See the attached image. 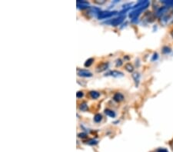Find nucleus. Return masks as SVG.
<instances>
[{"instance_id": "nucleus-24", "label": "nucleus", "mask_w": 173, "mask_h": 152, "mask_svg": "<svg viewBox=\"0 0 173 152\" xmlns=\"http://www.w3.org/2000/svg\"><path fill=\"white\" fill-rule=\"evenodd\" d=\"M171 35H172V38H173V30L171 32Z\"/></svg>"}, {"instance_id": "nucleus-14", "label": "nucleus", "mask_w": 173, "mask_h": 152, "mask_svg": "<svg viewBox=\"0 0 173 152\" xmlns=\"http://www.w3.org/2000/svg\"><path fill=\"white\" fill-rule=\"evenodd\" d=\"M125 68H126V71H128V72H132L133 70H134V67L131 63H127L125 65Z\"/></svg>"}, {"instance_id": "nucleus-10", "label": "nucleus", "mask_w": 173, "mask_h": 152, "mask_svg": "<svg viewBox=\"0 0 173 152\" xmlns=\"http://www.w3.org/2000/svg\"><path fill=\"white\" fill-rule=\"evenodd\" d=\"M132 78L134 79V81L136 82V85L138 86V83H139V81H140V75L138 72H135V73L132 74Z\"/></svg>"}, {"instance_id": "nucleus-3", "label": "nucleus", "mask_w": 173, "mask_h": 152, "mask_svg": "<svg viewBox=\"0 0 173 152\" xmlns=\"http://www.w3.org/2000/svg\"><path fill=\"white\" fill-rule=\"evenodd\" d=\"M77 74H78L79 76L85 77V78H88V77L92 76V74L91 73L90 71H88V70H85V69H78Z\"/></svg>"}, {"instance_id": "nucleus-8", "label": "nucleus", "mask_w": 173, "mask_h": 152, "mask_svg": "<svg viewBox=\"0 0 173 152\" xmlns=\"http://www.w3.org/2000/svg\"><path fill=\"white\" fill-rule=\"evenodd\" d=\"M89 6L88 2H85V1H77V7L78 9H87Z\"/></svg>"}, {"instance_id": "nucleus-15", "label": "nucleus", "mask_w": 173, "mask_h": 152, "mask_svg": "<svg viewBox=\"0 0 173 152\" xmlns=\"http://www.w3.org/2000/svg\"><path fill=\"white\" fill-rule=\"evenodd\" d=\"M79 109H80L81 111H83V112L87 111V109H88V104H87V103L86 102H83L80 104V106H79Z\"/></svg>"}, {"instance_id": "nucleus-18", "label": "nucleus", "mask_w": 173, "mask_h": 152, "mask_svg": "<svg viewBox=\"0 0 173 152\" xmlns=\"http://www.w3.org/2000/svg\"><path fill=\"white\" fill-rule=\"evenodd\" d=\"M84 94H83V91H78L77 93H76V97L78 98H83Z\"/></svg>"}, {"instance_id": "nucleus-22", "label": "nucleus", "mask_w": 173, "mask_h": 152, "mask_svg": "<svg viewBox=\"0 0 173 152\" xmlns=\"http://www.w3.org/2000/svg\"><path fill=\"white\" fill-rule=\"evenodd\" d=\"M79 137H86V134L85 133H81L79 134Z\"/></svg>"}, {"instance_id": "nucleus-20", "label": "nucleus", "mask_w": 173, "mask_h": 152, "mask_svg": "<svg viewBox=\"0 0 173 152\" xmlns=\"http://www.w3.org/2000/svg\"><path fill=\"white\" fill-rule=\"evenodd\" d=\"M156 152H168L166 148H159L156 151Z\"/></svg>"}, {"instance_id": "nucleus-13", "label": "nucleus", "mask_w": 173, "mask_h": 152, "mask_svg": "<svg viewBox=\"0 0 173 152\" xmlns=\"http://www.w3.org/2000/svg\"><path fill=\"white\" fill-rule=\"evenodd\" d=\"M102 120V114H95V116H94V122H96V123H98V122H100Z\"/></svg>"}, {"instance_id": "nucleus-11", "label": "nucleus", "mask_w": 173, "mask_h": 152, "mask_svg": "<svg viewBox=\"0 0 173 152\" xmlns=\"http://www.w3.org/2000/svg\"><path fill=\"white\" fill-rule=\"evenodd\" d=\"M89 96L91 97V98L97 99L100 96V93L96 91H91L89 92Z\"/></svg>"}, {"instance_id": "nucleus-4", "label": "nucleus", "mask_w": 173, "mask_h": 152, "mask_svg": "<svg viewBox=\"0 0 173 152\" xmlns=\"http://www.w3.org/2000/svg\"><path fill=\"white\" fill-rule=\"evenodd\" d=\"M124 19H125V16H119L118 18L112 19V20L109 22V23H110V25H112V26H117V25H119L123 21H124Z\"/></svg>"}, {"instance_id": "nucleus-5", "label": "nucleus", "mask_w": 173, "mask_h": 152, "mask_svg": "<svg viewBox=\"0 0 173 152\" xmlns=\"http://www.w3.org/2000/svg\"><path fill=\"white\" fill-rule=\"evenodd\" d=\"M108 68V62H102L98 64L96 67V71L97 72H102V71L107 70Z\"/></svg>"}, {"instance_id": "nucleus-12", "label": "nucleus", "mask_w": 173, "mask_h": 152, "mask_svg": "<svg viewBox=\"0 0 173 152\" xmlns=\"http://www.w3.org/2000/svg\"><path fill=\"white\" fill-rule=\"evenodd\" d=\"M105 114L107 115V116L110 117V118H115V113L114 111L112 110H110V109H105Z\"/></svg>"}, {"instance_id": "nucleus-6", "label": "nucleus", "mask_w": 173, "mask_h": 152, "mask_svg": "<svg viewBox=\"0 0 173 152\" xmlns=\"http://www.w3.org/2000/svg\"><path fill=\"white\" fill-rule=\"evenodd\" d=\"M105 75H107V76L110 75V76H112V77H115V78H118V77H122L123 73L119 71L113 70V71H108V73L105 74Z\"/></svg>"}, {"instance_id": "nucleus-17", "label": "nucleus", "mask_w": 173, "mask_h": 152, "mask_svg": "<svg viewBox=\"0 0 173 152\" xmlns=\"http://www.w3.org/2000/svg\"><path fill=\"white\" fill-rule=\"evenodd\" d=\"M171 48H169V47H168V46H165L164 48H162V52L164 54H168L171 52Z\"/></svg>"}, {"instance_id": "nucleus-23", "label": "nucleus", "mask_w": 173, "mask_h": 152, "mask_svg": "<svg viewBox=\"0 0 173 152\" xmlns=\"http://www.w3.org/2000/svg\"><path fill=\"white\" fill-rule=\"evenodd\" d=\"M171 147H172V151H173V140H172V141L171 142Z\"/></svg>"}, {"instance_id": "nucleus-9", "label": "nucleus", "mask_w": 173, "mask_h": 152, "mask_svg": "<svg viewBox=\"0 0 173 152\" xmlns=\"http://www.w3.org/2000/svg\"><path fill=\"white\" fill-rule=\"evenodd\" d=\"M124 95H123L122 93L120 92H117V93H115L114 95V96H113V99H114V101H117V102H121V101H122L124 100Z\"/></svg>"}, {"instance_id": "nucleus-1", "label": "nucleus", "mask_w": 173, "mask_h": 152, "mask_svg": "<svg viewBox=\"0 0 173 152\" xmlns=\"http://www.w3.org/2000/svg\"><path fill=\"white\" fill-rule=\"evenodd\" d=\"M148 5H149V3L148 1H146L143 5H142L139 7L136 8V9H134V10L129 14V17L132 19V21H134V19H138V15H140L141 13L143 12L145 9H146Z\"/></svg>"}, {"instance_id": "nucleus-21", "label": "nucleus", "mask_w": 173, "mask_h": 152, "mask_svg": "<svg viewBox=\"0 0 173 152\" xmlns=\"http://www.w3.org/2000/svg\"><path fill=\"white\" fill-rule=\"evenodd\" d=\"M157 58H158V54L155 53L153 55V57L152 58V61H155V60H157Z\"/></svg>"}, {"instance_id": "nucleus-16", "label": "nucleus", "mask_w": 173, "mask_h": 152, "mask_svg": "<svg viewBox=\"0 0 173 152\" xmlns=\"http://www.w3.org/2000/svg\"><path fill=\"white\" fill-rule=\"evenodd\" d=\"M93 61H94V58H88V60H86V61L85 62V67H89L90 65H92Z\"/></svg>"}, {"instance_id": "nucleus-19", "label": "nucleus", "mask_w": 173, "mask_h": 152, "mask_svg": "<svg viewBox=\"0 0 173 152\" xmlns=\"http://www.w3.org/2000/svg\"><path fill=\"white\" fill-rule=\"evenodd\" d=\"M122 65V61L121 60V59H117L116 60V67H120L121 65Z\"/></svg>"}, {"instance_id": "nucleus-7", "label": "nucleus", "mask_w": 173, "mask_h": 152, "mask_svg": "<svg viewBox=\"0 0 173 152\" xmlns=\"http://www.w3.org/2000/svg\"><path fill=\"white\" fill-rule=\"evenodd\" d=\"M168 9V8L167 6H163V7H161L158 9V10L156 11V16H158V17H161V16H164L165 15V13H166V12Z\"/></svg>"}, {"instance_id": "nucleus-2", "label": "nucleus", "mask_w": 173, "mask_h": 152, "mask_svg": "<svg viewBox=\"0 0 173 152\" xmlns=\"http://www.w3.org/2000/svg\"><path fill=\"white\" fill-rule=\"evenodd\" d=\"M116 14H117L116 11H104V12H100L98 13V19H102L105 18H110V17L116 15Z\"/></svg>"}]
</instances>
